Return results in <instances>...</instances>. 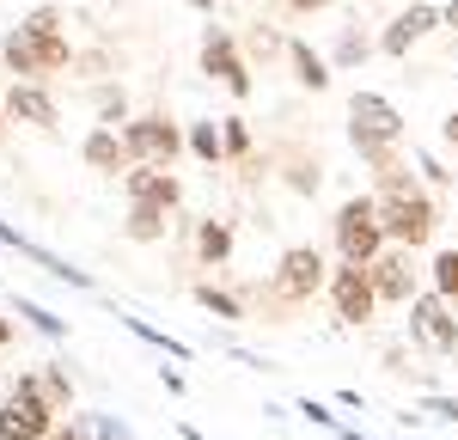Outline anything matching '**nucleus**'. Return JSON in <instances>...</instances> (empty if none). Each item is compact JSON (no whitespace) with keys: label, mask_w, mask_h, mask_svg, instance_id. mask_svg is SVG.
<instances>
[{"label":"nucleus","mask_w":458,"mask_h":440,"mask_svg":"<svg viewBox=\"0 0 458 440\" xmlns=\"http://www.w3.org/2000/svg\"><path fill=\"white\" fill-rule=\"evenodd\" d=\"M330 233H336V263H373V257L386 251V226H379V202L373 196H349L336 220H330Z\"/></svg>","instance_id":"nucleus-1"},{"label":"nucleus","mask_w":458,"mask_h":440,"mask_svg":"<svg viewBox=\"0 0 458 440\" xmlns=\"http://www.w3.org/2000/svg\"><path fill=\"white\" fill-rule=\"evenodd\" d=\"M379 202V226H386V245H403V251H422L440 226V208L428 190H403V196H373Z\"/></svg>","instance_id":"nucleus-2"},{"label":"nucleus","mask_w":458,"mask_h":440,"mask_svg":"<svg viewBox=\"0 0 458 440\" xmlns=\"http://www.w3.org/2000/svg\"><path fill=\"white\" fill-rule=\"evenodd\" d=\"M55 410L43 398V385H37V373H19L13 379V392L0 398V440H49L55 435Z\"/></svg>","instance_id":"nucleus-3"},{"label":"nucleus","mask_w":458,"mask_h":440,"mask_svg":"<svg viewBox=\"0 0 458 440\" xmlns=\"http://www.w3.org/2000/svg\"><path fill=\"white\" fill-rule=\"evenodd\" d=\"M116 135H123V147H129L135 165H177V153H190V147H183V129H177L172 116H159V110L129 116Z\"/></svg>","instance_id":"nucleus-4"},{"label":"nucleus","mask_w":458,"mask_h":440,"mask_svg":"<svg viewBox=\"0 0 458 440\" xmlns=\"http://www.w3.org/2000/svg\"><path fill=\"white\" fill-rule=\"evenodd\" d=\"M202 73H208L214 86H226L233 98H250V92H257L250 62L239 55V37L226 31V25H208V31H202Z\"/></svg>","instance_id":"nucleus-5"},{"label":"nucleus","mask_w":458,"mask_h":440,"mask_svg":"<svg viewBox=\"0 0 458 440\" xmlns=\"http://www.w3.org/2000/svg\"><path fill=\"white\" fill-rule=\"evenodd\" d=\"M324 282H330V263H324L318 245H287V251H282V263H276V293H282L287 306L312 300Z\"/></svg>","instance_id":"nucleus-6"},{"label":"nucleus","mask_w":458,"mask_h":440,"mask_svg":"<svg viewBox=\"0 0 458 440\" xmlns=\"http://www.w3.org/2000/svg\"><path fill=\"white\" fill-rule=\"evenodd\" d=\"M367 275H373V293H379V306H410V300L422 293L416 257L403 251V245H386V251L367 263Z\"/></svg>","instance_id":"nucleus-7"},{"label":"nucleus","mask_w":458,"mask_h":440,"mask_svg":"<svg viewBox=\"0 0 458 440\" xmlns=\"http://www.w3.org/2000/svg\"><path fill=\"white\" fill-rule=\"evenodd\" d=\"M324 288H330V306H336V318H343V325H367V318L379 312V293H373V275H367L360 263H336Z\"/></svg>","instance_id":"nucleus-8"},{"label":"nucleus","mask_w":458,"mask_h":440,"mask_svg":"<svg viewBox=\"0 0 458 440\" xmlns=\"http://www.w3.org/2000/svg\"><path fill=\"white\" fill-rule=\"evenodd\" d=\"M410 336L428 343L434 355H458V318H453V306H446L434 288H422L416 300H410Z\"/></svg>","instance_id":"nucleus-9"},{"label":"nucleus","mask_w":458,"mask_h":440,"mask_svg":"<svg viewBox=\"0 0 458 440\" xmlns=\"http://www.w3.org/2000/svg\"><path fill=\"white\" fill-rule=\"evenodd\" d=\"M19 31L31 37L37 62H43V80H49V73H62V68L73 62V43H68V31H62V13H55V6H37V13H25V19H19Z\"/></svg>","instance_id":"nucleus-10"},{"label":"nucleus","mask_w":458,"mask_h":440,"mask_svg":"<svg viewBox=\"0 0 458 440\" xmlns=\"http://www.w3.org/2000/svg\"><path fill=\"white\" fill-rule=\"evenodd\" d=\"M123 190H129V208H165L172 215L183 202V183L172 165H135V172H123Z\"/></svg>","instance_id":"nucleus-11"},{"label":"nucleus","mask_w":458,"mask_h":440,"mask_svg":"<svg viewBox=\"0 0 458 440\" xmlns=\"http://www.w3.org/2000/svg\"><path fill=\"white\" fill-rule=\"evenodd\" d=\"M446 19H440V6H428V0H410L397 19H391L386 31H379V55H410L428 31H440Z\"/></svg>","instance_id":"nucleus-12"},{"label":"nucleus","mask_w":458,"mask_h":440,"mask_svg":"<svg viewBox=\"0 0 458 440\" xmlns=\"http://www.w3.org/2000/svg\"><path fill=\"white\" fill-rule=\"evenodd\" d=\"M0 245H13V251L19 257H31L37 269H49V275H55V282H68V288H98V282H92V275H86V269H73L68 257H55V251H43V245H37V239H25V233H19V226H6V220H0Z\"/></svg>","instance_id":"nucleus-13"},{"label":"nucleus","mask_w":458,"mask_h":440,"mask_svg":"<svg viewBox=\"0 0 458 440\" xmlns=\"http://www.w3.org/2000/svg\"><path fill=\"white\" fill-rule=\"evenodd\" d=\"M80 159L98 172V178H116V172H135V159H129V147H123V135L116 129H86V141H80Z\"/></svg>","instance_id":"nucleus-14"},{"label":"nucleus","mask_w":458,"mask_h":440,"mask_svg":"<svg viewBox=\"0 0 458 440\" xmlns=\"http://www.w3.org/2000/svg\"><path fill=\"white\" fill-rule=\"evenodd\" d=\"M6 116H13V123H31V129H55V123H62L55 98H49L43 86H31V80H13V92H6Z\"/></svg>","instance_id":"nucleus-15"},{"label":"nucleus","mask_w":458,"mask_h":440,"mask_svg":"<svg viewBox=\"0 0 458 440\" xmlns=\"http://www.w3.org/2000/svg\"><path fill=\"white\" fill-rule=\"evenodd\" d=\"M0 62H6V73H13V80H31V86H43V62H37L31 37L19 31V25L0 37Z\"/></svg>","instance_id":"nucleus-16"},{"label":"nucleus","mask_w":458,"mask_h":440,"mask_svg":"<svg viewBox=\"0 0 458 440\" xmlns=\"http://www.w3.org/2000/svg\"><path fill=\"white\" fill-rule=\"evenodd\" d=\"M287 62H293V80H300L306 92H324V86H330V62L318 55L306 37H287Z\"/></svg>","instance_id":"nucleus-17"},{"label":"nucleus","mask_w":458,"mask_h":440,"mask_svg":"<svg viewBox=\"0 0 458 440\" xmlns=\"http://www.w3.org/2000/svg\"><path fill=\"white\" fill-rule=\"evenodd\" d=\"M428 288L440 293L446 306H458V245L434 251V263H428Z\"/></svg>","instance_id":"nucleus-18"},{"label":"nucleus","mask_w":458,"mask_h":440,"mask_svg":"<svg viewBox=\"0 0 458 440\" xmlns=\"http://www.w3.org/2000/svg\"><path fill=\"white\" fill-rule=\"evenodd\" d=\"M165 208H129V220H123V239H135V245H159L165 239Z\"/></svg>","instance_id":"nucleus-19"},{"label":"nucleus","mask_w":458,"mask_h":440,"mask_svg":"<svg viewBox=\"0 0 458 440\" xmlns=\"http://www.w3.org/2000/svg\"><path fill=\"white\" fill-rule=\"evenodd\" d=\"M196 257H202V263H226V257H233V226H226V220H202V226H196Z\"/></svg>","instance_id":"nucleus-20"},{"label":"nucleus","mask_w":458,"mask_h":440,"mask_svg":"<svg viewBox=\"0 0 458 440\" xmlns=\"http://www.w3.org/2000/svg\"><path fill=\"white\" fill-rule=\"evenodd\" d=\"M183 147L202 159V165H220L226 159V141H220V123H190L183 129Z\"/></svg>","instance_id":"nucleus-21"},{"label":"nucleus","mask_w":458,"mask_h":440,"mask_svg":"<svg viewBox=\"0 0 458 440\" xmlns=\"http://www.w3.org/2000/svg\"><path fill=\"white\" fill-rule=\"evenodd\" d=\"M37 385H43V398H49V410L62 416L73 403V379H68V367H37Z\"/></svg>","instance_id":"nucleus-22"},{"label":"nucleus","mask_w":458,"mask_h":440,"mask_svg":"<svg viewBox=\"0 0 458 440\" xmlns=\"http://www.w3.org/2000/svg\"><path fill=\"white\" fill-rule=\"evenodd\" d=\"M13 306H19V318H31L43 336H55V343H68V318H55L49 306H37V300H25V293H13Z\"/></svg>","instance_id":"nucleus-23"},{"label":"nucleus","mask_w":458,"mask_h":440,"mask_svg":"<svg viewBox=\"0 0 458 440\" xmlns=\"http://www.w3.org/2000/svg\"><path fill=\"white\" fill-rule=\"evenodd\" d=\"M123 330H135L141 343H153V349H165L172 361H190V343H177V336H165V330H153L147 318H129V312H123Z\"/></svg>","instance_id":"nucleus-24"},{"label":"nucleus","mask_w":458,"mask_h":440,"mask_svg":"<svg viewBox=\"0 0 458 440\" xmlns=\"http://www.w3.org/2000/svg\"><path fill=\"white\" fill-rule=\"evenodd\" d=\"M373 49H379V43H367V37H360V31L349 25V31L336 37V49H330V62H336V68H360V62H367Z\"/></svg>","instance_id":"nucleus-25"},{"label":"nucleus","mask_w":458,"mask_h":440,"mask_svg":"<svg viewBox=\"0 0 458 440\" xmlns=\"http://www.w3.org/2000/svg\"><path fill=\"white\" fill-rule=\"evenodd\" d=\"M196 306H202V312H214V318H245V306H239V293L214 288V282H202V288H196Z\"/></svg>","instance_id":"nucleus-26"},{"label":"nucleus","mask_w":458,"mask_h":440,"mask_svg":"<svg viewBox=\"0 0 458 440\" xmlns=\"http://www.w3.org/2000/svg\"><path fill=\"white\" fill-rule=\"evenodd\" d=\"M92 105H98V123H105V129L129 123V98H123V86H98V92H92Z\"/></svg>","instance_id":"nucleus-27"},{"label":"nucleus","mask_w":458,"mask_h":440,"mask_svg":"<svg viewBox=\"0 0 458 440\" xmlns=\"http://www.w3.org/2000/svg\"><path fill=\"white\" fill-rule=\"evenodd\" d=\"M220 141H226V159H245L250 153V123L245 116H220Z\"/></svg>","instance_id":"nucleus-28"},{"label":"nucleus","mask_w":458,"mask_h":440,"mask_svg":"<svg viewBox=\"0 0 458 440\" xmlns=\"http://www.w3.org/2000/svg\"><path fill=\"white\" fill-rule=\"evenodd\" d=\"M287 183H293L300 196H312L318 183H324V172H318V165H293V172H287Z\"/></svg>","instance_id":"nucleus-29"},{"label":"nucleus","mask_w":458,"mask_h":440,"mask_svg":"<svg viewBox=\"0 0 458 440\" xmlns=\"http://www.w3.org/2000/svg\"><path fill=\"white\" fill-rule=\"evenodd\" d=\"M86 428H92V416H68V422H55L49 440H86Z\"/></svg>","instance_id":"nucleus-30"},{"label":"nucleus","mask_w":458,"mask_h":440,"mask_svg":"<svg viewBox=\"0 0 458 440\" xmlns=\"http://www.w3.org/2000/svg\"><path fill=\"white\" fill-rule=\"evenodd\" d=\"M422 410H434L440 422H458V398H440V392H428V398H422Z\"/></svg>","instance_id":"nucleus-31"},{"label":"nucleus","mask_w":458,"mask_h":440,"mask_svg":"<svg viewBox=\"0 0 458 440\" xmlns=\"http://www.w3.org/2000/svg\"><path fill=\"white\" fill-rule=\"evenodd\" d=\"M250 49H257V55H276V49H287V43L276 31H263V25H257V31H250Z\"/></svg>","instance_id":"nucleus-32"},{"label":"nucleus","mask_w":458,"mask_h":440,"mask_svg":"<svg viewBox=\"0 0 458 440\" xmlns=\"http://www.w3.org/2000/svg\"><path fill=\"white\" fill-rule=\"evenodd\" d=\"M416 165H422V172H428V183H446V178H453V172H446V165H440L434 153H416Z\"/></svg>","instance_id":"nucleus-33"},{"label":"nucleus","mask_w":458,"mask_h":440,"mask_svg":"<svg viewBox=\"0 0 458 440\" xmlns=\"http://www.w3.org/2000/svg\"><path fill=\"white\" fill-rule=\"evenodd\" d=\"M98 440H129V435L116 428V416H98Z\"/></svg>","instance_id":"nucleus-34"},{"label":"nucleus","mask_w":458,"mask_h":440,"mask_svg":"<svg viewBox=\"0 0 458 440\" xmlns=\"http://www.w3.org/2000/svg\"><path fill=\"white\" fill-rule=\"evenodd\" d=\"M440 141H446V147H458V110L446 116V123H440Z\"/></svg>","instance_id":"nucleus-35"},{"label":"nucleus","mask_w":458,"mask_h":440,"mask_svg":"<svg viewBox=\"0 0 458 440\" xmlns=\"http://www.w3.org/2000/svg\"><path fill=\"white\" fill-rule=\"evenodd\" d=\"M287 6H293V13H324L330 0H287Z\"/></svg>","instance_id":"nucleus-36"},{"label":"nucleus","mask_w":458,"mask_h":440,"mask_svg":"<svg viewBox=\"0 0 458 440\" xmlns=\"http://www.w3.org/2000/svg\"><path fill=\"white\" fill-rule=\"evenodd\" d=\"M440 19H446V25L458 31V0H446V6H440Z\"/></svg>","instance_id":"nucleus-37"},{"label":"nucleus","mask_w":458,"mask_h":440,"mask_svg":"<svg viewBox=\"0 0 458 440\" xmlns=\"http://www.w3.org/2000/svg\"><path fill=\"white\" fill-rule=\"evenodd\" d=\"M6 343H13V318H0V349H6Z\"/></svg>","instance_id":"nucleus-38"},{"label":"nucleus","mask_w":458,"mask_h":440,"mask_svg":"<svg viewBox=\"0 0 458 440\" xmlns=\"http://www.w3.org/2000/svg\"><path fill=\"white\" fill-rule=\"evenodd\" d=\"M190 6H202V13H208V6H214V0H190Z\"/></svg>","instance_id":"nucleus-39"},{"label":"nucleus","mask_w":458,"mask_h":440,"mask_svg":"<svg viewBox=\"0 0 458 440\" xmlns=\"http://www.w3.org/2000/svg\"><path fill=\"white\" fill-rule=\"evenodd\" d=\"M0 135H6V105H0Z\"/></svg>","instance_id":"nucleus-40"}]
</instances>
